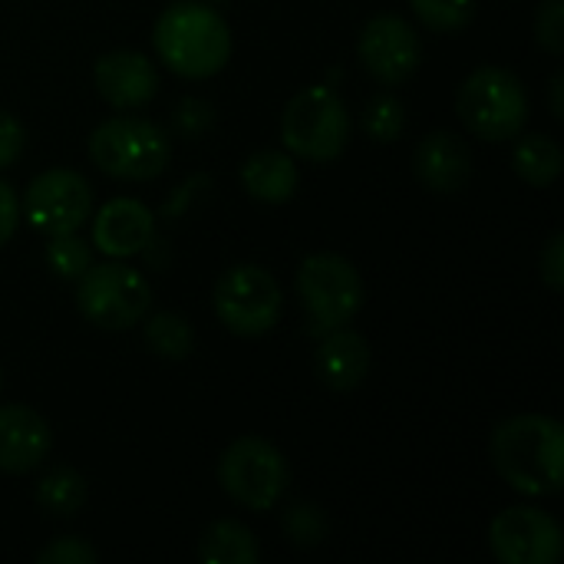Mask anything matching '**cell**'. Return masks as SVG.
Segmentation results:
<instances>
[{"instance_id": "obj_9", "label": "cell", "mask_w": 564, "mask_h": 564, "mask_svg": "<svg viewBox=\"0 0 564 564\" xmlns=\"http://www.w3.org/2000/svg\"><path fill=\"white\" fill-rule=\"evenodd\" d=\"M212 307L221 327L238 337H264L281 321V284L261 264H235L228 268L212 291Z\"/></svg>"}, {"instance_id": "obj_7", "label": "cell", "mask_w": 564, "mask_h": 564, "mask_svg": "<svg viewBox=\"0 0 564 564\" xmlns=\"http://www.w3.org/2000/svg\"><path fill=\"white\" fill-rule=\"evenodd\" d=\"M218 482L231 502L248 512H268L291 486L284 453L264 436H238L218 459Z\"/></svg>"}, {"instance_id": "obj_22", "label": "cell", "mask_w": 564, "mask_h": 564, "mask_svg": "<svg viewBox=\"0 0 564 564\" xmlns=\"http://www.w3.org/2000/svg\"><path fill=\"white\" fill-rule=\"evenodd\" d=\"M145 334V344L149 350L159 357V360H169V364H178L185 360L192 350H195V330L188 324V317L175 314V311H159L145 321L142 327Z\"/></svg>"}, {"instance_id": "obj_29", "label": "cell", "mask_w": 564, "mask_h": 564, "mask_svg": "<svg viewBox=\"0 0 564 564\" xmlns=\"http://www.w3.org/2000/svg\"><path fill=\"white\" fill-rule=\"evenodd\" d=\"M23 145H26V129H23V122H20L13 112L0 109V172L10 169V165L20 159Z\"/></svg>"}, {"instance_id": "obj_4", "label": "cell", "mask_w": 564, "mask_h": 564, "mask_svg": "<svg viewBox=\"0 0 564 564\" xmlns=\"http://www.w3.org/2000/svg\"><path fill=\"white\" fill-rule=\"evenodd\" d=\"M456 112L476 139L509 142L525 129L529 119L525 83L506 66H479L463 79L456 93Z\"/></svg>"}, {"instance_id": "obj_8", "label": "cell", "mask_w": 564, "mask_h": 564, "mask_svg": "<svg viewBox=\"0 0 564 564\" xmlns=\"http://www.w3.org/2000/svg\"><path fill=\"white\" fill-rule=\"evenodd\" d=\"M152 304V288L142 271L109 258L89 264L76 278V307L99 330H129L135 327Z\"/></svg>"}, {"instance_id": "obj_11", "label": "cell", "mask_w": 564, "mask_h": 564, "mask_svg": "<svg viewBox=\"0 0 564 564\" xmlns=\"http://www.w3.org/2000/svg\"><path fill=\"white\" fill-rule=\"evenodd\" d=\"M489 549L502 564H555L564 552L562 525L539 506H512L492 519Z\"/></svg>"}, {"instance_id": "obj_25", "label": "cell", "mask_w": 564, "mask_h": 564, "mask_svg": "<svg viewBox=\"0 0 564 564\" xmlns=\"http://www.w3.org/2000/svg\"><path fill=\"white\" fill-rule=\"evenodd\" d=\"M416 20L433 33H456L473 23L476 0H410Z\"/></svg>"}, {"instance_id": "obj_5", "label": "cell", "mask_w": 564, "mask_h": 564, "mask_svg": "<svg viewBox=\"0 0 564 564\" xmlns=\"http://www.w3.org/2000/svg\"><path fill=\"white\" fill-rule=\"evenodd\" d=\"M350 139V112L344 99L324 86L297 89L281 112V142L291 155L307 162H330L347 149Z\"/></svg>"}, {"instance_id": "obj_26", "label": "cell", "mask_w": 564, "mask_h": 564, "mask_svg": "<svg viewBox=\"0 0 564 564\" xmlns=\"http://www.w3.org/2000/svg\"><path fill=\"white\" fill-rule=\"evenodd\" d=\"M330 532L327 512L317 502H294L284 512V535L294 549H317Z\"/></svg>"}, {"instance_id": "obj_28", "label": "cell", "mask_w": 564, "mask_h": 564, "mask_svg": "<svg viewBox=\"0 0 564 564\" xmlns=\"http://www.w3.org/2000/svg\"><path fill=\"white\" fill-rule=\"evenodd\" d=\"M99 562V552L79 539V535H63V539H53L43 552H36V564H96Z\"/></svg>"}, {"instance_id": "obj_1", "label": "cell", "mask_w": 564, "mask_h": 564, "mask_svg": "<svg viewBox=\"0 0 564 564\" xmlns=\"http://www.w3.org/2000/svg\"><path fill=\"white\" fill-rule=\"evenodd\" d=\"M496 473L522 496H558L564 482V426L552 416L522 413L502 420L489 443Z\"/></svg>"}, {"instance_id": "obj_23", "label": "cell", "mask_w": 564, "mask_h": 564, "mask_svg": "<svg viewBox=\"0 0 564 564\" xmlns=\"http://www.w3.org/2000/svg\"><path fill=\"white\" fill-rule=\"evenodd\" d=\"M360 126H364V132H367L373 142L390 145V142H397V139L403 135V129H406V102H403L397 93H377V96L364 106Z\"/></svg>"}, {"instance_id": "obj_16", "label": "cell", "mask_w": 564, "mask_h": 564, "mask_svg": "<svg viewBox=\"0 0 564 564\" xmlns=\"http://www.w3.org/2000/svg\"><path fill=\"white\" fill-rule=\"evenodd\" d=\"M413 169H416V178L430 192L456 195L473 178V152L456 132L436 129V132L423 135V142L416 145Z\"/></svg>"}, {"instance_id": "obj_18", "label": "cell", "mask_w": 564, "mask_h": 564, "mask_svg": "<svg viewBox=\"0 0 564 564\" xmlns=\"http://www.w3.org/2000/svg\"><path fill=\"white\" fill-rule=\"evenodd\" d=\"M245 192L261 205H284L297 195L301 169L291 152L281 149H261L248 155L238 169Z\"/></svg>"}, {"instance_id": "obj_32", "label": "cell", "mask_w": 564, "mask_h": 564, "mask_svg": "<svg viewBox=\"0 0 564 564\" xmlns=\"http://www.w3.org/2000/svg\"><path fill=\"white\" fill-rule=\"evenodd\" d=\"M549 96H552V116L555 119H564V76L562 73H555L552 76V86H549Z\"/></svg>"}, {"instance_id": "obj_3", "label": "cell", "mask_w": 564, "mask_h": 564, "mask_svg": "<svg viewBox=\"0 0 564 564\" xmlns=\"http://www.w3.org/2000/svg\"><path fill=\"white\" fill-rule=\"evenodd\" d=\"M86 152L99 172L119 182H152L169 169L172 142L162 126L142 116H112L89 132Z\"/></svg>"}, {"instance_id": "obj_2", "label": "cell", "mask_w": 564, "mask_h": 564, "mask_svg": "<svg viewBox=\"0 0 564 564\" xmlns=\"http://www.w3.org/2000/svg\"><path fill=\"white\" fill-rule=\"evenodd\" d=\"M152 46L175 76L212 79L231 59V30L215 7L175 0L159 13L152 26Z\"/></svg>"}, {"instance_id": "obj_17", "label": "cell", "mask_w": 564, "mask_h": 564, "mask_svg": "<svg viewBox=\"0 0 564 564\" xmlns=\"http://www.w3.org/2000/svg\"><path fill=\"white\" fill-rule=\"evenodd\" d=\"M314 370L327 390L354 393L357 387H364L370 373V344L364 340V334L350 330L347 324L337 330H327L317 344Z\"/></svg>"}, {"instance_id": "obj_15", "label": "cell", "mask_w": 564, "mask_h": 564, "mask_svg": "<svg viewBox=\"0 0 564 564\" xmlns=\"http://www.w3.org/2000/svg\"><path fill=\"white\" fill-rule=\"evenodd\" d=\"M53 449L50 423L26 403L0 406V473L26 476L33 473Z\"/></svg>"}, {"instance_id": "obj_20", "label": "cell", "mask_w": 564, "mask_h": 564, "mask_svg": "<svg viewBox=\"0 0 564 564\" xmlns=\"http://www.w3.org/2000/svg\"><path fill=\"white\" fill-rule=\"evenodd\" d=\"M512 165H516V175L522 182H529L535 188H549L562 175L564 152L555 135H549V132H529V135H522L516 142Z\"/></svg>"}, {"instance_id": "obj_27", "label": "cell", "mask_w": 564, "mask_h": 564, "mask_svg": "<svg viewBox=\"0 0 564 564\" xmlns=\"http://www.w3.org/2000/svg\"><path fill=\"white\" fill-rule=\"evenodd\" d=\"M535 40L545 53H564V0H545L535 13Z\"/></svg>"}, {"instance_id": "obj_24", "label": "cell", "mask_w": 564, "mask_h": 564, "mask_svg": "<svg viewBox=\"0 0 564 564\" xmlns=\"http://www.w3.org/2000/svg\"><path fill=\"white\" fill-rule=\"evenodd\" d=\"M93 264V245L86 238H79V231L69 235H53L46 241V268L63 278V281H76L86 268Z\"/></svg>"}, {"instance_id": "obj_31", "label": "cell", "mask_w": 564, "mask_h": 564, "mask_svg": "<svg viewBox=\"0 0 564 564\" xmlns=\"http://www.w3.org/2000/svg\"><path fill=\"white\" fill-rule=\"evenodd\" d=\"M17 225H20V198L13 185L0 178V248L13 238Z\"/></svg>"}, {"instance_id": "obj_19", "label": "cell", "mask_w": 564, "mask_h": 564, "mask_svg": "<svg viewBox=\"0 0 564 564\" xmlns=\"http://www.w3.org/2000/svg\"><path fill=\"white\" fill-rule=\"evenodd\" d=\"M198 558L205 564H258L261 549L248 525L235 519H218L202 532Z\"/></svg>"}, {"instance_id": "obj_21", "label": "cell", "mask_w": 564, "mask_h": 564, "mask_svg": "<svg viewBox=\"0 0 564 564\" xmlns=\"http://www.w3.org/2000/svg\"><path fill=\"white\" fill-rule=\"evenodd\" d=\"M86 476L69 469V466H59L53 473H46L40 482H36V506L53 516V519H69L83 509L86 502Z\"/></svg>"}, {"instance_id": "obj_13", "label": "cell", "mask_w": 564, "mask_h": 564, "mask_svg": "<svg viewBox=\"0 0 564 564\" xmlns=\"http://www.w3.org/2000/svg\"><path fill=\"white\" fill-rule=\"evenodd\" d=\"M89 221H93V235H89L93 251L116 261L142 254L155 238V215L139 198H109L102 208L93 212Z\"/></svg>"}, {"instance_id": "obj_14", "label": "cell", "mask_w": 564, "mask_h": 564, "mask_svg": "<svg viewBox=\"0 0 564 564\" xmlns=\"http://www.w3.org/2000/svg\"><path fill=\"white\" fill-rule=\"evenodd\" d=\"M93 83L112 109H142L159 93V69L139 50H109L93 63Z\"/></svg>"}, {"instance_id": "obj_10", "label": "cell", "mask_w": 564, "mask_h": 564, "mask_svg": "<svg viewBox=\"0 0 564 564\" xmlns=\"http://www.w3.org/2000/svg\"><path fill=\"white\" fill-rule=\"evenodd\" d=\"M20 212L46 238L79 231L93 218V185L76 169H46L30 178Z\"/></svg>"}, {"instance_id": "obj_12", "label": "cell", "mask_w": 564, "mask_h": 564, "mask_svg": "<svg viewBox=\"0 0 564 564\" xmlns=\"http://www.w3.org/2000/svg\"><path fill=\"white\" fill-rule=\"evenodd\" d=\"M360 66L383 86L406 83L423 63V43L400 13H377L357 36Z\"/></svg>"}, {"instance_id": "obj_30", "label": "cell", "mask_w": 564, "mask_h": 564, "mask_svg": "<svg viewBox=\"0 0 564 564\" xmlns=\"http://www.w3.org/2000/svg\"><path fill=\"white\" fill-rule=\"evenodd\" d=\"M539 271H542V281L558 294L564 291V235L562 231H555L552 238H549V245H545V251H542V258H539Z\"/></svg>"}, {"instance_id": "obj_6", "label": "cell", "mask_w": 564, "mask_h": 564, "mask_svg": "<svg viewBox=\"0 0 564 564\" xmlns=\"http://www.w3.org/2000/svg\"><path fill=\"white\" fill-rule=\"evenodd\" d=\"M294 288L307 311V330L314 337H324L327 330L350 324L364 307L360 271L344 254L334 251L304 258L294 274Z\"/></svg>"}]
</instances>
